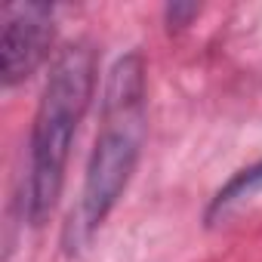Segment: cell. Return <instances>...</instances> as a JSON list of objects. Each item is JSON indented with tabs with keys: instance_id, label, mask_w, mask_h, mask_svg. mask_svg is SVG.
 I'll return each instance as SVG.
<instances>
[{
	"instance_id": "6da1fadb",
	"label": "cell",
	"mask_w": 262,
	"mask_h": 262,
	"mask_svg": "<svg viewBox=\"0 0 262 262\" xmlns=\"http://www.w3.org/2000/svg\"><path fill=\"white\" fill-rule=\"evenodd\" d=\"M145 59L142 53H123L102 90V129L96 136L77 210L65 225V250L74 253L102 228L111 216L117 201L123 198L129 179L136 173L145 133H148V114H145Z\"/></svg>"
},
{
	"instance_id": "7a4b0ae2",
	"label": "cell",
	"mask_w": 262,
	"mask_h": 262,
	"mask_svg": "<svg viewBox=\"0 0 262 262\" xmlns=\"http://www.w3.org/2000/svg\"><path fill=\"white\" fill-rule=\"evenodd\" d=\"M93 90H96V53L90 50V43L65 47L50 68L31 126L25 213L34 228H40L59 204L71 142L90 108Z\"/></svg>"
},
{
	"instance_id": "3957f363",
	"label": "cell",
	"mask_w": 262,
	"mask_h": 262,
	"mask_svg": "<svg viewBox=\"0 0 262 262\" xmlns=\"http://www.w3.org/2000/svg\"><path fill=\"white\" fill-rule=\"evenodd\" d=\"M56 10L50 4H7L0 34V80L7 90L25 83L50 56Z\"/></svg>"
},
{
	"instance_id": "277c9868",
	"label": "cell",
	"mask_w": 262,
	"mask_h": 262,
	"mask_svg": "<svg viewBox=\"0 0 262 262\" xmlns=\"http://www.w3.org/2000/svg\"><path fill=\"white\" fill-rule=\"evenodd\" d=\"M262 194V161H256V164H250V167H244V170H237L216 194H213V201H210V207H207V225H219L222 219H228L231 213H237L244 204H250L253 198H259Z\"/></svg>"
},
{
	"instance_id": "5b68a950",
	"label": "cell",
	"mask_w": 262,
	"mask_h": 262,
	"mask_svg": "<svg viewBox=\"0 0 262 262\" xmlns=\"http://www.w3.org/2000/svg\"><path fill=\"white\" fill-rule=\"evenodd\" d=\"M198 16V4H173L167 7V25L170 28H185Z\"/></svg>"
}]
</instances>
